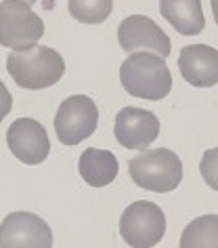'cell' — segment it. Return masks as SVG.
<instances>
[{"instance_id": "obj_3", "label": "cell", "mask_w": 218, "mask_h": 248, "mask_svg": "<svg viewBox=\"0 0 218 248\" xmlns=\"http://www.w3.org/2000/svg\"><path fill=\"white\" fill-rule=\"evenodd\" d=\"M128 170L139 187L153 194H168L183 181V162L166 147L143 150L128 162Z\"/></svg>"}, {"instance_id": "obj_11", "label": "cell", "mask_w": 218, "mask_h": 248, "mask_svg": "<svg viewBox=\"0 0 218 248\" xmlns=\"http://www.w3.org/2000/svg\"><path fill=\"white\" fill-rule=\"evenodd\" d=\"M178 67L193 86L208 89L218 84V51L208 45H189L180 51Z\"/></svg>"}, {"instance_id": "obj_15", "label": "cell", "mask_w": 218, "mask_h": 248, "mask_svg": "<svg viewBox=\"0 0 218 248\" xmlns=\"http://www.w3.org/2000/svg\"><path fill=\"white\" fill-rule=\"evenodd\" d=\"M67 9L76 21L86 23V26H97L111 15L114 0H67Z\"/></svg>"}, {"instance_id": "obj_4", "label": "cell", "mask_w": 218, "mask_h": 248, "mask_svg": "<svg viewBox=\"0 0 218 248\" xmlns=\"http://www.w3.org/2000/svg\"><path fill=\"white\" fill-rule=\"evenodd\" d=\"M44 36V23L23 0L0 2V46L26 51Z\"/></svg>"}, {"instance_id": "obj_19", "label": "cell", "mask_w": 218, "mask_h": 248, "mask_svg": "<svg viewBox=\"0 0 218 248\" xmlns=\"http://www.w3.org/2000/svg\"><path fill=\"white\" fill-rule=\"evenodd\" d=\"M23 2H28V4H34V2H36V0H23Z\"/></svg>"}, {"instance_id": "obj_8", "label": "cell", "mask_w": 218, "mask_h": 248, "mask_svg": "<svg viewBox=\"0 0 218 248\" xmlns=\"http://www.w3.org/2000/svg\"><path fill=\"white\" fill-rule=\"evenodd\" d=\"M11 154L23 164H42L51 152L46 128L34 118H17L7 131Z\"/></svg>"}, {"instance_id": "obj_1", "label": "cell", "mask_w": 218, "mask_h": 248, "mask_svg": "<svg viewBox=\"0 0 218 248\" xmlns=\"http://www.w3.org/2000/svg\"><path fill=\"white\" fill-rule=\"evenodd\" d=\"M120 82L128 95L160 101L172 91V74L166 59L155 53H132L120 65Z\"/></svg>"}, {"instance_id": "obj_14", "label": "cell", "mask_w": 218, "mask_h": 248, "mask_svg": "<svg viewBox=\"0 0 218 248\" xmlns=\"http://www.w3.org/2000/svg\"><path fill=\"white\" fill-rule=\"evenodd\" d=\"M180 248H218V215L193 219L180 235Z\"/></svg>"}, {"instance_id": "obj_12", "label": "cell", "mask_w": 218, "mask_h": 248, "mask_svg": "<svg viewBox=\"0 0 218 248\" xmlns=\"http://www.w3.org/2000/svg\"><path fill=\"white\" fill-rule=\"evenodd\" d=\"M160 13L183 36H195L205 28L202 0H160Z\"/></svg>"}, {"instance_id": "obj_9", "label": "cell", "mask_w": 218, "mask_h": 248, "mask_svg": "<svg viewBox=\"0 0 218 248\" xmlns=\"http://www.w3.org/2000/svg\"><path fill=\"white\" fill-rule=\"evenodd\" d=\"M117 42L126 53L134 51H153L160 57H168L172 51L170 38L158 23L143 15L126 17L117 28Z\"/></svg>"}, {"instance_id": "obj_18", "label": "cell", "mask_w": 218, "mask_h": 248, "mask_svg": "<svg viewBox=\"0 0 218 248\" xmlns=\"http://www.w3.org/2000/svg\"><path fill=\"white\" fill-rule=\"evenodd\" d=\"M212 13H214V21L218 23V0H212Z\"/></svg>"}, {"instance_id": "obj_17", "label": "cell", "mask_w": 218, "mask_h": 248, "mask_svg": "<svg viewBox=\"0 0 218 248\" xmlns=\"http://www.w3.org/2000/svg\"><path fill=\"white\" fill-rule=\"evenodd\" d=\"M11 109H13V95H11V91L4 86L2 80H0V122L4 120V116H7Z\"/></svg>"}, {"instance_id": "obj_5", "label": "cell", "mask_w": 218, "mask_h": 248, "mask_svg": "<svg viewBox=\"0 0 218 248\" xmlns=\"http://www.w3.org/2000/svg\"><path fill=\"white\" fill-rule=\"evenodd\" d=\"M164 233L166 215L153 202H132L120 217V235L130 248H153Z\"/></svg>"}, {"instance_id": "obj_7", "label": "cell", "mask_w": 218, "mask_h": 248, "mask_svg": "<svg viewBox=\"0 0 218 248\" xmlns=\"http://www.w3.org/2000/svg\"><path fill=\"white\" fill-rule=\"evenodd\" d=\"M0 248H53V232L42 217L17 210L0 223Z\"/></svg>"}, {"instance_id": "obj_2", "label": "cell", "mask_w": 218, "mask_h": 248, "mask_svg": "<svg viewBox=\"0 0 218 248\" xmlns=\"http://www.w3.org/2000/svg\"><path fill=\"white\" fill-rule=\"evenodd\" d=\"M7 72L17 86L28 91H40L57 84L65 74L63 57L51 46H32L26 51H13L7 57Z\"/></svg>"}, {"instance_id": "obj_6", "label": "cell", "mask_w": 218, "mask_h": 248, "mask_svg": "<svg viewBox=\"0 0 218 248\" xmlns=\"http://www.w3.org/2000/svg\"><path fill=\"white\" fill-rule=\"evenodd\" d=\"M97 103L86 95H72L59 105L55 116V133L63 145H78L97 131Z\"/></svg>"}, {"instance_id": "obj_10", "label": "cell", "mask_w": 218, "mask_h": 248, "mask_svg": "<svg viewBox=\"0 0 218 248\" xmlns=\"http://www.w3.org/2000/svg\"><path fill=\"white\" fill-rule=\"evenodd\" d=\"M116 141L126 150H147L160 135V120L153 111L130 108L117 111L114 122Z\"/></svg>"}, {"instance_id": "obj_16", "label": "cell", "mask_w": 218, "mask_h": 248, "mask_svg": "<svg viewBox=\"0 0 218 248\" xmlns=\"http://www.w3.org/2000/svg\"><path fill=\"white\" fill-rule=\"evenodd\" d=\"M199 172H202L205 185L218 191V147L203 152L202 162H199Z\"/></svg>"}, {"instance_id": "obj_13", "label": "cell", "mask_w": 218, "mask_h": 248, "mask_svg": "<svg viewBox=\"0 0 218 248\" xmlns=\"http://www.w3.org/2000/svg\"><path fill=\"white\" fill-rule=\"evenodd\" d=\"M117 158L107 150L88 147L82 152L78 162V170L82 179L92 187H105L117 177Z\"/></svg>"}]
</instances>
